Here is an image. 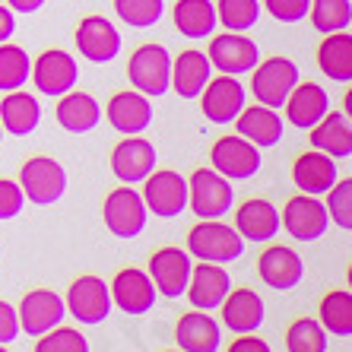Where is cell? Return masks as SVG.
Returning <instances> with one entry per match:
<instances>
[{
	"label": "cell",
	"instance_id": "cell-3",
	"mask_svg": "<svg viewBox=\"0 0 352 352\" xmlns=\"http://www.w3.org/2000/svg\"><path fill=\"white\" fill-rule=\"evenodd\" d=\"M188 206L197 219H222L235 206V188L216 168L204 165L188 178Z\"/></svg>",
	"mask_w": 352,
	"mask_h": 352
},
{
	"label": "cell",
	"instance_id": "cell-2",
	"mask_svg": "<svg viewBox=\"0 0 352 352\" xmlns=\"http://www.w3.org/2000/svg\"><path fill=\"white\" fill-rule=\"evenodd\" d=\"M127 80L137 92L149 98H162L165 92H172V54L159 41H146L133 48L131 60H127Z\"/></svg>",
	"mask_w": 352,
	"mask_h": 352
},
{
	"label": "cell",
	"instance_id": "cell-13",
	"mask_svg": "<svg viewBox=\"0 0 352 352\" xmlns=\"http://www.w3.org/2000/svg\"><path fill=\"white\" fill-rule=\"evenodd\" d=\"M190 270H194V257L184 248H175V245L156 248L146 263L149 279H153V286H156V292L162 298H181L184 289H188Z\"/></svg>",
	"mask_w": 352,
	"mask_h": 352
},
{
	"label": "cell",
	"instance_id": "cell-14",
	"mask_svg": "<svg viewBox=\"0 0 352 352\" xmlns=\"http://www.w3.org/2000/svg\"><path fill=\"white\" fill-rule=\"evenodd\" d=\"M108 162H111V175L121 184H140L159 165V153L153 140L140 137V133H124V140H118L111 149Z\"/></svg>",
	"mask_w": 352,
	"mask_h": 352
},
{
	"label": "cell",
	"instance_id": "cell-37",
	"mask_svg": "<svg viewBox=\"0 0 352 352\" xmlns=\"http://www.w3.org/2000/svg\"><path fill=\"white\" fill-rule=\"evenodd\" d=\"M308 16L320 35L343 32L352 25V0H311Z\"/></svg>",
	"mask_w": 352,
	"mask_h": 352
},
{
	"label": "cell",
	"instance_id": "cell-23",
	"mask_svg": "<svg viewBox=\"0 0 352 352\" xmlns=\"http://www.w3.org/2000/svg\"><path fill=\"white\" fill-rule=\"evenodd\" d=\"M175 346L181 352H219L222 349V324L210 311L190 308L175 324Z\"/></svg>",
	"mask_w": 352,
	"mask_h": 352
},
{
	"label": "cell",
	"instance_id": "cell-8",
	"mask_svg": "<svg viewBox=\"0 0 352 352\" xmlns=\"http://www.w3.org/2000/svg\"><path fill=\"white\" fill-rule=\"evenodd\" d=\"M140 184H143L140 190L143 204L159 219H175L188 210V178L175 168H153Z\"/></svg>",
	"mask_w": 352,
	"mask_h": 352
},
{
	"label": "cell",
	"instance_id": "cell-31",
	"mask_svg": "<svg viewBox=\"0 0 352 352\" xmlns=\"http://www.w3.org/2000/svg\"><path fill=\"white\" fill-rule=\"evenodd\" d=\"M308 143L330 159H349L352 156V121L343 111H327L314 127H308Z\"/></svg>",
	"mask_w": 352,
	"mask_h": 352
},
{
	"label": "cell",
	"instance_id": "cell-5",
	"mask_svg": "<svg viewBox=\"0 0 352 352\" xmlns=\"http://www.w3.org/2000/svg\"><path fill=\"white\" fill-rule=\"evenodd\" d=\"M302 80L298 74V64L292 58H283V54H273V58H263L254 64L251 70V96L267 108H283V102L289 98V92L295 89V82Z\"/></svg>",
	"mask_w": 352,
	"mask_h": 352
},
{
	"label": "cell",
	"instance_id": "cell-21",
	"mask_svg": "<svg viewBox=\"0 0 352 352\" xmlns=\"http://www.w3.org/2000/svg\"><path fill=\"white\" fill-rule=\"evenodd\" d=\"M232 289V276L222 263H210V261H194V270L188 279V295L190 308H200V311H216L222 305V298L229 295Z\"/></svg>",
	"mask_w": 352,
	"mask_h": 352
},
{
	"label": "cell",
	"instance_id": "cell-9",
	"mask_svg": "<svg viewBox=\"0 0 352 352\" xmlns=\"http://www.w3.org/2000/svg\"><path fill=\"white\" fill-rule=\"evenodd\" d=\"M279 226L286 229L289 238L302 241V245H311L318 238H324V232L330 229V216H327V206L320 197L311 194H298L289 197L286 206L279 210Z\"/></svg>",
	"mask_w": 352,
	"mask_h": 352
},
{
	"label": "cell",
	"instance_id": "cell-20",
	"mask_svg": "<svg viewBox=\"0 0 352 352\" xmlns=\"http://www.w3.org/2000/svg\"><path fill=\"white\" fill-rule=\"evenodd\" d=\"M219 311V324L232 333H251V330H261L263 318H267V305H263L261 292L251 286H235L229 289V295L222 298V305L216 308Z\"/></svg>",
	"mask_w": 352,
	"mask_h": 352
},
{
	"label": "cell",
	"instance_id": "cell-36",
	"mask_svg": "<svg viewBox=\"0 0 352 352\" xmlns=\"http://www.w3.org/2000/svg\"><path fill=\"white\" fill-rule=\"evenodd\" d=\"M216 19L226 32H251L261 23V0H216Z\"/></svg>",
	"mask_w": 352,
	"mask_h": 352
},
{
	"label": "cell",
	"instance_id": "cell-35",
	"mask_svg": "<svg viewBox=\"0 0 352 352\" xmlns=\"http://www.w3.org/2000/svg\"><path fill=\"white\" fill-rule=\"evenodd\" d=\"M29 74H32L29 51L13 45V41H3L0 45V92L23 89L25 82H29Z\"/></svg>",
	"mask_w": 352,
	"mask_h": 352
},
{
	"label": "cell",
	"instance_id": "cell-30",
	"mask_svg": "<svg viewBox=\"0 0 352 352\" xmlns=\"http://www.w3.org/2000/svg\"><path fill=\"white\" fill-rule=\"evenodd\" d=\"M210 76H213V64L206 58V51L188 48L178 58H172V89L181 98H197L210 82Z\"/></svg>",
	"mask_w": 352,
	"mask_h": 352
},
{
	"label": "cell",
	"instance_id": "cell-42",
	"mask_svg": "<svg viewBox=\"0 0 352 352\" xmlns=\"http://www.w3.org/2000/svg\"><path fill=\"white\" fill-rule=\"evenodd\" d=\"M261 3L276 23L286 25L308 19V7H311V0H261Z\"/></svg>",
	"mask_w": 352,
	"mask_h": 352
},
{
	"label": "cell",
	"instance_id": "cell-28",
	"mask_svg": "<svg viewBox=\"0 0 352 352\" xmlns=\"http://www.w3.org/2000/svg\"><path fill=\"white\" fill-rule=\"evenodd\" d=\"M54 121H58V127H64L67 133H89L102 124V105H98V98L89 96V92L70 89L58 98Z\"/></svg>",
	"mask_w": 352,
	"mask_h": 352
},
{
	"label": "cell",
	"instance_id": "cell-26",
	"mask_svg": "<svg viewBox=\"0 0 352 352\" xmlns=\"http://www.w3.org/2000/svg\"><path fill=\"white\" fill-rule=\"evenodd\" d=\"M336 181V159H330L327 153L320 149H305L298 153L292 162V184L302 194H311V197H324Z\"/></svg>",
	"mask_w": 352,
	"mask_h": 352
},
{
	"label": "cell",
	"instance_id": "cell-11",
	"mask_svg": "<svg viewBox=\"0 0 352 352\" xmlns=\"http://www.w3.org/2000/svg\"><path fill=\"white\" fill-rule=\"evenodd\" d=\"M261 149L245 140L241 133H229V137H216L210 146V168L229 181H248L261 172Z\"/></svg>",
	"mask_w": 352,
	"mask_h": 352
},
{
	"label": "cell",
	"instance_id": "cell-6",
	"mask_svg": "<svg viewBox=\"0 0 352 352\" xmlns=\"http://www.w3.org/2000/svg\"><path fill=\"white\" fill-rule=\"evenodd\" d=\"M64 305H67V318L80 320L82 327H96L102 320H108L111 314V292H108V283L96 273H82L76 276L70 286H67L64 295Z\"/></svg>",
	"mask_w": 352,
	"mask_h": 352
},
{
	"label": "cell",
	"instance_id": "cell-43",
	"mask_svg": "<svg viewBox=\"0 0 352 352\" xmlns=\"http://www.w3.org/2000/svg\"><path fill=\"white\" fill-rule=\"evenodd\" d=\"M25 206V194L19 188V181L0 178V222H10L23 213Z\"/></svg>",
	"mask_w": 352,
	"mask_h": 352
},
{
	"label": "cell",
	"instance_id": "cell-44",
	"mask_svg": "<svg viewBox=\"0 0 352 352\" xmlns=\"http://www.w3.org/2000/svg\"><path fill=\"white\" fill-rule=\"evenodd\" d=\"M19 333H23V327H19L16 308L0 298V346H13L19 340Z\"/></svg>",
	"mask_w": 352,
	"mask_h": 352
},
{
	"label": "cell",
	"instance_id": "cell-24",
	"mask_svg": "<svg viewBox=\"0 0 352 352\" xmlns=\"http://www.w3.org/2000/svg\"><path fill=\"white\" fill-rule=\"evenodd\" d=\"M235 232L245 241H254V245H267L283 232L279 226V210L263 200V197H248L241 200L235 210Z\"/></svg>",
	"mask_w": 352,
	"mask_h": 352
},
{
	"label": "cell",
	"instance_id": "cell-46",
	"mask_svg": "<svg viewBox=\"0 0 352 352\" xmlns=\"http://www.w3.org/2000/svg\"><path fill=\"white\" fill-rule=\"evenodd\" d=\"M13 32H16V13L7 3H0V45L13 38Z\"/></svg>",
	"mask_w": 352,
	"mask_h": 352
},
{
	"label": "cell",
	"instance_id": "cell-16",
	"mask_svg": "<svg viewBox=\"0 0 352 352\" xmlns=\"http://www.w3.org/2000/svg\"><path fill=\"white\" fill-rule=\"evenodd\" d=\"M257 276H261V283L267 289L292 292V289L305 279V261L298 257L295 248L267 241V248L257 254Z\"/></svg>",
	"mask_w": 352,
	"mask_h": 352
},
{
	"label": "cell",
	"instance_id": "cell-19",
	"mask_svg": "<svg viewBox=\"0 0 352 352\" xmlns=\"http://www.w3.org/2000/svg\"><path fill=\"white\" fill-rule=\"evenodd\" d=\"M108 292H111V305L121 308L124 314H133V318L149 314L159 302V292H156V286H153V279H149L146 270H140V267H124V270H118L115 279H111V286H108Z\"/></svg>",
	"mask_w": 352,
	"mask_h": 352
},
{
	"label": "cell",
	"instance_id": "cell-22",
	"mask_svg": "<svg viewBox=\"0 0 352 352\" xmlns=\"http://www.w3.org/2000/svg\"><path fill=\"white\" fill-rule=\"evenodd\" d=\"M153 98L143 96L137 89H121L108 98V105L102 108V118H108V124L118 133H143L153 124Z\"/></svg>",
	"mask_w": 352,
	"mask_h": 352
},
{
	"label": "cell",
	"instance_id": "cell-15",
	"mask_svg": "<svg viewBox=\"0 0 352 352\" xmlns=\"http://www.w3.org/2000/svg\"><path fill=\"white\" fill-rule=\"evenodd\" d=\"M197 98H200V111H204L206 121L226 127L248 105V89L238 82V76L219 74V76H210V82H206L204 92Z\"/></svg>",
	"mask_w": 352,
	"mask_h": 352
},
{
	"label": "cell",
	"instance_id": "cell-48",
	"mask_svg": "<svg viewBox=\"0 0 352 352\" xmlns=\"http://www.w3.org/2000/svg\"><path fill=\"white\" fill-rule=\"evenodd\" d=\"M343 115L352 118V92H346V96H343Z\"/></svg>",
	"mask_w": 352,
	"mask_h": 352
},
{
	"label": "cell",
	"instance_id": "cell-25",
	"mask_svg": "<svg viewBox=\"0 0 352 352\" xmlns=\"http://www.w3.org/2000/svg\"><path fill=\"white\" fill-rule=\"evenodd\" d=\"M279 111H286V121L292 124L295 131H308V127H314V124L330 111V96L324 86H318V82L298 80Z\"/></svg>",
	"mask_w": 352,
	"mask_h": 352
},
{
	"label": "cell",
	"instance_id": "cell-12",
	"mask_svg": "<svg viewBox=\"0 0 352 352\" xmlns=\"http://www.w3.org/2000/svg\"><path fill=\"white\" fill-rule=\"evenodd\" d=\"M74 45L82 54V60H89V64H111L121 54L124 38L111 19L92 13V16H82L76 23Z\"/></svg>",
	"mask_w": 352,
	"mask_h": 352
},
{
	"label": "cell",
	"instance_id": "cell-39",
	"mask_svg": "<svg viewBox=\"0 0 352 352\" xmlns=\"http://www.w3.org/2000/svg\"><path fill=\"white\" fill-rule=\"evenodd\" d=\"M115 13L131 29H153L165 16V0H115Z\"/></svg>",
	"mask_w": 352,
	"mask_h": 352
},
{
	"label": "cell",
	"instance_id": "cell-18",
	"mask_svg": "<svg viewBox=\"0 0 352 352\" xmlns=\"http://www.w3.org/2000/svg\"><path fill=\"white\" fill-rule=\"evenodd\" d=\"M206 58H210L213 70H219V74L241 76V74H251V70H254V64L261 60V48H257V41L248 38L245 32H222V35L213 32Z\"/></svg>",
	"mask_w": 352,
	"mask_h": 352
},
{
	"label": "cell",
	"instance_id": "cell-1",
	"mask_svg": "<svg viewBox=\"0 0 352 352\" xmlns=\"http://www.w3.org/2000/svg\"><path fill=\"white\" fill-rule=\"evenodd\" d=\"M188 254L194 261L232 263L245 254V238L222 219H197V226L188 232Z\"/></svg>",
	"mask_w": 352,
	"mask_h": 352
},
{
	"label": "cell",
	"instance_id": "cell-27",
	"mask_svg": "<svg viewBox=\"0 0 352 352\" xmlns=\"http://www.w3.org/2000/svg\"><path fill=\"white\" fill-rule=\"evenodd\" d=\"M235 133H241L245 140H251L257 149H270L276 146L283 140V131H286V121L279 115L276 108H267V105H251V108H241L235 121Z\"/></svg>",
	"mask_w": 352,
	"mask_h": 352
},
{
	"label": "cell",
	"instance_id": "cell-41",
	"mask_svg": "<svg viewBox=\"0 0 352 352\" xmlns=\"http://www.w3.org/2000/svg\"><path fill=\"white\" fill-rule=\"evenodd\" d=\"M38 343H35V352H89V340L80 333L76 327H51L48 333L35 336Z\"/></svg>",
	"mask_w": 352,
	"mask_h": 352
},
{
	"label": "cell",
	"instance_id": "cell-40",
	"mask_svg": "<svg viewBox=\"0 0 352 352\" xmlns=\"http://www.w3.org/2000/svg\"><path fill=\"white\" fill-rule=\"evenodd\" d=\"M327 216L336 229L349 232L352 229V178H336L333 188L327 190Z\"/></svg>",
	"mask_w": 352,
	"mask_h": 352
},
{
	"label": "cell",
	"instance_id": "cell-45",
	"mask_svg": "<svg viewBox=\"0 0 352 352\" xmlns=\"http://www.w3.org/2000/svg\"><path fill=\"white\" fill-rule=\"evenodd\" d=\"M229 352H270V343L257 336V330L251 333H235V340L229 343Z\"/></svg>",
	"mask_w": 352,
	"mask_h": 352
},
{
	"label": "cell",
	"instance_id": "cell-47",
	"mask_svg": "<svg viewBox=\"0 0 352 352\" xmlns=\"http://www.w3.org/2000/svg\"><path fill=\"white\" fill-rule=\"evenodd\" d=\"M45 3H48V0H7V7L13 10V13H29V16L38 13Z\"/></svg>",
	"mask_w": 352,
	"mask_h": 352
},
{
	"label": "cell",
	"instance_id": "cell-33",
	"mask_svg": "<svg viewBox=\"0 0 352 352\" xmlns=\"http://www.w3.org/2000/svg\"><path fill=\"white\" fill-rule=\"evenodd\" d=\"M318 70L333 82H352V35L349 29L343 32H327L318 45Z\"/></svg>",
	"mask_w": 352,
	"mask_h": 352
},
{
	"label": "cell",
	"instance_id": "cell-34",
	"mask_svg": "<svg viewBox=\"0 0 352 352\" xmlns=\"http://www.w3.org/2000/svg\"><path fill=\"white\" fill-rule=\"evenodd\" d=\"M318 320L327 336H352V292L349 289H330L318 305Z\"/></svg>",
	"mask_w": 352,
	"mask_h": 352
},
{
	"label": "cell",
	"instance_id": "cell-4",
	"mask_svg": "<svg viewBox=\"0 0 352 352\" xmlns=\"http://www.w3.org/2000/svg\"><path fill=\"white\" fill-rule=\"evenodd\" d=\"M67 168L51 156H29L19 168V188L25 194V204L32 206H54L67 194Z\"/></svg>",
	"mask_w": 352,
	"mask_h": 352
},
{
	"label": "cell",
	"instance_id": "cell-7",
	"mask_svg": "<svg viewBox=\"0 0 352 352\" xmlns=\"http://www.w3.org/2000/svg\"><path fill=\"white\" fill-rule=\"evenodd\" d=\"M146 219L149 210L133 184H121V188L108 190L102 200V222L115 238H137L146 229Z\"/></svg>",
	"mask_w": 352,
	"mask_h": 352
},
{
	"label": "cell",
	"instance_id": "cell-32",
	"mask_svg": "<svg viewBox=\"0 0 352 352\" xmlns=\"http://www.w3.org/2000/svg\"><path fill=\"white\" fill-rule=\"evenodd\" d=\"M172 23L184 38H210L216 32V3L213 0H175L172 3Z\"/></svg>",
	"mask_w": 352,
	"mask_h": 352
},
{
	"label": "cell",
	"instance_id": "cell-38",
	"mask_svg": "<svg viewBox=\"0 0 352 352\" xmlns=\"http://www.w3.org/2000/svg\"><path fill=\"white\" fill-rule=\"evenodd\" d=\"M327 330L318 318H298L286 327V349L289 352H327Z\"/></svg>",
	"mask_w": 352,
	"mask_h": 352
},
{
	"label": "cell",
	"instance_id": "cell-17",
	"mask_svg": "<svg viewBox=\"0 0 352 352\" xmlns=\"http://www.w3.org/2000/svg\"><path fill=\"white\" fill-rule=\"evenodd\" d=\"M16 314H19V327H23V333H29L35 340V336L48 333L51 327L64 324V318H67L64 295H58L48 286L29 289V292L23 295V302H19Z\"/></svg>",
	"mask_w": 352,
	"mask_h": 352
},
{
	"label": "cell",
	"instance_id": "cell-10",
	"mask_svg": "<svg viewBox=\"0 0 352 352\" xmlns=\"http://www.w3.org/2000/svg\"><path fill=\"white\" fill-rule=\"evenodd\" d=\"M32 86L38 96L45 98H60L64 92L76 89L80 82V64L70 51L64 48H45L38 58L32 60V74H29Z\"/></svg>",
	"mask_w": 352,
	"mask_h": 352
},
{
	"label": "cell",
	"instance_id": "cell-49",
	"mask_svg": "<svg viewBox=\"0 0 352 352\" xmlns=\"http://www.w3.org/2000/svg\"><path fill=\"white\" fill-rule=\"evenodd\" d=\"M0 143H3V127H0Z\"/></svg>",
	"mask_w": 352,
	"mask_h": 352
},
{
	"label": "cell",
	"instance_id": "cell-29",
	"mask_svg": "<svg viewBox=\"0 0 352 352\" xmlns=\"http://www.w3.org/2000/svg\"><path fill=\"white\" fill-rule=\"evenodd\" d=\"M41 124V102L25 89H10L0 98V127L10 137H29Z\"/></svg>",
	"mask_w": 352,
	"mask_h": 352
}]
</instances>
